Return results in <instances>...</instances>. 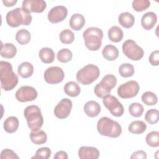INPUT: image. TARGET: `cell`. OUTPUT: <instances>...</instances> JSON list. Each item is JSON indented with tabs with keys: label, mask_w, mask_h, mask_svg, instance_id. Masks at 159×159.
Here are the masks:
<instances>
[{
	"label": "cell",
	"mask_w": 159,
	"mask_h": 159,
	"mask_svg": "<svg viewBox=\"0 0 159 159\" xmlns=\"http://www.w3.org/2000/svg\"><path fill=\"white\" fill-rule=\"evenodd\" d=\"M0 80L1 88L4 91H11L17 86L19 78L9 62L0 61Z\"/></svg>",
	"instance_id": "cell-1"
},
{
	"label": "cell",
	"mask_w": 159,
	"mask_h": 159,
	"mask_svg": "<svg viewBox=\"0 0 159 159\" xmlns=\"http://www.w3.org/2000/svg\"><path fill=\"white\" fill-rule=\"evenodd\" d=\"M97 130L100 135L112 138L118 137L122 133L120 125L107 117H102L98 121Z\"/></svg>",
	"instance_id": "cell-2"
},
{
	"label": "cell",
	"mask_w": 159,
	"mask_h": 159,
	"mask_svg": "<svg viewBox=\"0 0 159 159\" xmlns=\"http://www.w3.org/2000/svg\"><path fill=\"white\" fill-rule=\"evenodd\" d=\"M7 24L12 27H17L20 25H29L32 20L30 13L22 7H17L9 11L6 16Z\"/></svg>",
	"instance_id": "cell-3"
},
{
	"label": "cell",
	"mask_w": 159,
	"mask_h": 159,
	"mask_svg": "<svg viewBox=\"0 0 159 159\" xmlns=\"http://www.w3.org/2000/svg\"><path fill=\"white\" fill-rule=\"evenodd\" d=\"M24 116L29 128L32 131H38L42 127L43 118L40 109L37 106L31 105L26 107L24 111Z\"/></svg>",
	"instance_id": "cell-4"
},
{
	"label": "cell",
	"mask_w": 159,
	"mask_h": 159,
	"mask_svg": "<svg viewBox=\"0 0 159 159\" xmlns=\"http://www.w3.org/2000/svg\"><path fill=\"white\" fill-rule=\"evenodd\" d=\"M85 46L91 51H96L100 48L103 38L102 30L98 27L87 28L83 34Z\"/></svg>",
	"instance_id": "cell-5"
},
{
	"label": "cell",
	"mask_w": 159,
	"mask_h": 159,
	"mask_svg": "<svg viewBox=\"0 0 159 159\" xmlns=\"http://www.w3.org/2000/svg\"><path fill=\"white\" fill-rule=\"evenodd\" d=\"M99 75L100 70L96 65L88 64L77 72L76 80L82 84L88 85L96 80Z\"/></svg>",
	"instance_id": "cell-6"
},
{
	"label": "cell",
	"mask_w": 159,
	"mask_h": 159,
	"mask_svg": "<svg viewBox=\"0 0 159 159\" xmlns=\"http://www.w3.org/2000/svg\"><path fill=\"white\" fill-rule=\"evenodd\" d=\"M117 83V78L112 74L105 75L101 82L98 83L94 89L95 94L99 98L109 94L111 89L114 88Z\"/></svg>",
	"instance_id": "cell-7"
},
{
	"label": "cell",
	"mask_w": 159,
	"mask_h": 159,
	"mask_svg": "<svg viewBox=\"0 0 159 159\" xmlns=\"http://www.w3.org/2000/svg\"><path fill=\"white\" fill-rule=\"evenodd\" d=\"M122 48L124 54L134 61L140 60L144 55L143 50L132 39L125 40L122 44Z\"/></svg>",
	"instance_id": "cell-8"
},
{
	"label": "cell",
	"mask_w": 159,
	"mask_h": 159,
	"mask_svg": "<svg viewBox=\"0 0 159 159\" xmlns=\"http://www.w3.org/2000/svg\"><path fill=\"white\" fill-rule=\"evenodd\" d=\"M102 102L110 113L115 117H120L124 112V109L117 98L111 94H107L102 98Z\"/></svg>",
	"instance_id": "cell-9"
},
{
	"label": "cell",
	"mask_w": 159,
	"mask_h": 159,
	"mask_svg": "<svg viewBox=\"0 0 159 159\" xmlns=\"http://www.w3.org/2000/svg\"><path fill=\"white\" fill-rule=\"evenodd\" d=\"M140 89L139 83L134 80L129 81L120 85L117 88V94L122 99L132 98L137 96Z\"/></svg>",
	"instance_id": "cell-10"
},
{
	"label": "cell",
	"mask_w": 159,
	"mask_h": 159,
	"mask_svg": "<svg viewBox=\"0 0 159 159\" xmlns=\"http://www.w3.org/2000/svg\"><path fill=\"white\" fill-rule=\"evenodd\" d=\"M45 81L50 84H58L64 79L65 74L63 70L59 66L48 67L44 73Z\"/></svg>",
	"instance_id": "cell-11"
},
{
	"label": "cell",
	"mask_w": 159,
	"mask_h": 159,
	"mask_svg": "<svg viewBox=\"0 0 159 159\" xmlns=\"http://www.w3.org/2000/svg\"><path fill=\"white\" fill-rule=\"evenodd\" d=\"M15 94L16 99L21 102L34 101L38 96L37 90L30 86H21L17 90Z\"/></svg>",
	"instance_id": "cell-12"
},
{
	"label": "cell",
	"mask_w": 159,
	"mask_h": 159,
	"mask_svg": "<svg viewBox=\"0 0 159 159\" xmlns=\"http://www.w3.org/2000/svg\"><path fill=\"white\" fill-rule=\"evenodd\" d=\"M72 106L73 103L70 99L63 98L55 107L54 114L60 119H65L70 115Z\"/></svg>",
	"instance_id": "cell-13"
},
{
	"label": "cell",
	"mask_w": 159,
	"mask_h": 159,
	"mask_svg": "<svg viewBox=\"0 0 159 159\" xmlns=\"http://www.w3.org/2000/svg\"><path fill=\"white\" fill-rule=\"evenodd\" d=\"M68 10L64 6L53 7L48 13V19L52 24L63 21L67 16Z\"/></svg>",
	"instance_id": "cell-14"
},
{
	"label": "cell",
	"mask_w": 159,
	"mask_h": 159,
	"mask_svg": "<svg viewBox=\"0 0 159 159\" xmlns=\"http://www.w3.org/2000/svg\"><path fill=\"white\" fill-rule=\"evenodd\" d=\"M47 7V3L43 0H24L22 1V8L29 13L42 12Z\"/></svg>",
	"instance_id": "cell-15"
},
{
	"label": "cell",
	"mask_w": 159,
	"mask_h": 159,
	"mask_svg": "<svg viewBox=\"0 0 159 159\" xmlns=\"http://www.w3.org/2000/svg\"><path fill=\"white\" fill-rule=\"evenodd\" d=\"M100 153L94 147H81L78 150V157L81 159H98Z\"/></svg>",
	"instance_id": "cell-16"
},
{
	"label": "cell",
	"mask_w": 159,
	"mask_h": 159,
	"mask_svg": "<svg viewBox=\"0 0 159 159\" xmlns=\"http://www.w3.org/2000/svg\"><path fill=\"white\" fill-rule=\"evenodd\" d=\"M157 21V16L153 12H148L145 13L141 19V24L142 27L147 30H151Z\"/></svg>",
	"instance_id": "cell-17"
},
{
	"label": "cell",
	"mask_w": 159,
	"mask_h": 159,
	"mask_svg": "<svg viewBox=\"0 0 159 159\" xmlns=\"http://www.w3.org/2000/svg\"><path fill=\"white\" fill-rule=\"evenodd\" d=\"M84 111L88 116L94 117L100 113L101 106L96 101H89L84 106Z\"/></svg>",
	"instance_id": "cell-18"
},
{
	"label": "cell",
	"mask_w": 159,
	"mask_h": 159,
	"mask_svg": "<svg viewBox=\"0 0 159 159\" xmlns=\"http://www.w3.org/2000/svg\"><path fill=\"white\" fill-rule=\"evenodd\" d=\"M118 21L121 26L125 29H129L134 25L135 17L131 13L124 12L120 14L118 17Z\"/></svg>",
	"instance_id": "cell-19"
},
{
	"label": "cell",
	"mask_w": 159,
	"mask_h": 159,
	"mask_svg": "<svg viewBox=\"0 0 159 159\" xmlns=\"http://www.w3.org/2000/svg\"><path fill=\"white\" fill-rule=\"evenodd\" d=\"M70 26L71 28L76 31L81 30L85 24L84 17L81 14H74L71 16L70 19Z\"/></svg>",
	"instance_id": "cell-20"
},
{
	"label": "cell",
	"mask_w": 159,
	"mask_h": 159,
	"mask_svg": "<svg viewBox=\"0 0 159 159\" xmlns=\"http://www.w3.org/2000/svg\"><path fill=\"white\" fill-rule=\"evenodd\" d=\"M17 53V48L16 46L11 43H1V55L5 58H12L15 57Z\"/></svg>",
	"instance_id": "cell-21"
},
{
	"label": "cell",
	"mask_w": 159,
	"mask_h": 159,
	"mask_svg": "<svg viewBox=\"0 0 159 159\" xmlns=\"http://www.w3.org/2000/svg\"><path fill=\"white\" fill-rule=\"evenodd\" d=\"M103 57L109 61L115 60L119 56V50L114 45L109 44L104 47L102 51Z\"/></svg>",
	"instance_id": "cell-22"
},
{
	"label": "cell",
	"mask_w": 159,
	"mask_h": 159,
	"mask_svg": "<svg viewBox=\"0 0 159 159\" xmlns=\"http://www.w3.org/2000/svg\"><path fill=\"white\" fill-rule=\"evenodd\" d=\"M19 125V119L15 116L8 117L4 122V129L7 133H14L17 131Z\"/></svg>",
	"instance_id": "cell-23"
},
{
	"label": "cell",
	"mask_w": 159,
	"mask_h": 159,
	"mask_svg": "<svg viewBox=\"0 0 159 159\" xmlns=\"http://www.w3.org/2000/svg\"><path fill=\"white\" fill-rule=\"evenodd\" d=\"M39 56L41 61L44 63H51L55 60V53L53 50L48 47L41 48L39 53Z\"/></svg>",
	"instance_id": "cell-24"
},
{
	"label": "cell",
	"mask_w": 159,
	"mask_h": 159,
	"mask_svg": "<svg viewBox=\"0 0 159 159\" xmlns=\"http://www.w3.org/2000/svg\"><path fill=\"white\" fill-rule=\"evenodd\" d=\"M17 72L19 76L23 78H29L34 73V66L28 61L23 62L19 65Z\"/></svg>",
	"instance_id": "cell-25"
},
{
	"label": "cell",
	"mask_w": 159,
	"mask_h": 159,
	"mask_svg": "<svg viewBox=\"0 0 159 159\" xmlns=\"http://www.w3.org/2000/svg\"><path fill=\"white\" fill-rule=\"evenodd\" d=\"M64 91L70 97L78 96L81 92L80 85L75 81H69L64 86Z\"/></svg>",
	"instance_id": "cell-26"
},
{
	"label": "cell",
	"mask_w": 159,
	"mask_h": 159,
	"mask_svg": "<svg viewBox=\"0 0 159 159\" xmlns=\"http://www.w3.org/2000/svg\"><path fill=\"white\" fill-rule=\"evenodd\" d=\"M108 38L113 42H119L122 40L124 32L121 28L118 26H112L108 30Z\"/></svg>",
	"instance_id": "cell-27"
},
{
	"label": "cell",
	"mask_w": 159,
	"mask_h": 159,
	"mask_svg": "<svg viewBox=\"0 0 159 159\" xmlns=\"http://www.w3.org/2000/svg\"><path fill=\"white\" fill-rule=\"evenodd\" d=\"M30 139L31 141L36 145H42L47 140V135L43 130L32 131L30 133Z\"/></svg>",
	"instance_id": "cell-28"
},
{
	"label": "cell",
	"mask_w": 159,
	"mask_h": 159,
	"mask_svg": "<svg viewBox=\"0 0 159 159\" xmlns=\"http://www.w3.org/2000/svg\"><path fill=\"white\" fill-rule=\"evenodd\" d=\"M146 129H147V125L142 120L133 121L129 124L128 127L129 131L134 134H142L146 130Z\"/></svg>",
	"instance_id": "cell-29"
},
{
	"label": "cell",
	"mask_w": 159,
	"mask_h": 159,
	"mask_svg": "<svg viewBox=\"0 0 159 159\" xmlns=\"http://www.w3.org/2000/svg\"><path fill=\"white\" fill-rule=\"evenodd\" d=\"M16 39L17 42L20 45H25L28 43L31 39V35L29 31L25 29L19 30L16 35Z\"/></svg>",
	"instance_id": "cell-30"
},
{
	"label": "cell",
	"mask_w": 159,
	"mask_h": 159,
	"mask_svg": "<svg viewBox=\"0 0 159 159\" xmlns=\"http://www.w3.org/2000/svg\"><path fill=\"white\" fill-rule=\"evenodd\" d=\"M60 40L61 43L65 44L71 43L75 40L74 33L70 29H66L63 30L59 35Z\"/></svg>",
	"instance_id": "cell-31"
},
{
	"label": "cell",
	"mask_w": 159,
	"mask_h": 159,
	"mask_svg": "<svg viewBox=\"0 0 159 159\" xmlns=\"http://www.w3.org/2000/svg\"><path fill=\"white\" fill-rule=\"evenodd\" d=\"M119 72L122 77H130L134 74V67L130 63H123L119 66Z\"/></svg>",
	"instance_id": "cell-32"
},
{
	"label": "cell",
	"mask_w": 159,
	"mask_h": 159,
	"mask_svg": "<svg viewBox=\"0 0 159 159\" xmlns=\"http://www.w3.org/2000/svg\"><path fill=\"white\" fill-rule=\"evenodd\" d=\"M142 101L147 106L155 105L158 102L157 95L152 91H146L142 95Z\"/></svg>",
	"instance_id": "cell-33"
},
{
	"label": "cell",
	"mask_w": 159,
	"mask_h": 159,
	"mask_svg": "<svg viewBox=\"0 0 159 159\" xmlns=\"http://www.w3.org/2000/svg\"><path fill=\"white\" fill-rule=\"evenodd\" d=\"M145 140L149 146L158 147L159 146V132L158 131L150 132L147 135Z\"/></svg>",
	"instance_id": "cell-34"
},
{
	"label": "cell",
	"mask_w": 159,
	"mask_h": 159,
	"mask_svg": "<svg viewBox=\"0 0 159 159\" xmlns=\"http://www.w3.org/2000/svg\"><path fill=\"white\" fill-rule=\"evenodd\" d=\"M73 57V53L68 48H62L60 50L57 54V58L58 60L61 63H67L70 61Z\"/></svg>",
	"instance_id": "cell-35"
},
{
	"label": "cell",
	"mask_w": 159,
	"mask_h": 159,
	"mask_svg": "<svg viewBox=\"0 0 159 159\" xmlns=\"http://www.w3.org/2000/svg\"><path fill=\"white\" fill-rule=\"evenodd\" d=\"M144 109L143 106L138 102H133L129 107V112L130 114L135 117H140L143 112Z\"/></svg>",
	"instance_id": "cell-36"
},
{
	"label": "cell",
	"mask_w": 159,
	"mask_h": 159,
	"mask_svg": "<svg viewBox=\"0 0 159 159\" xmlns=\"http://www.w3.org/2000/svg\"><path fill=\"white\" fill-rule=\"evenodd\" d=\"M158 111L156 109H149L145 114V119L150 124H156L158 120Z\"/></svg>",
	"instance_id": "cell-37"
},
{
	"label": "cell",
	"mask_w": 159,
	"mask_h": 159,
	"mask_svg": "<svg viewBox=\"0 0 159 159\" xmlns=\"http://www.w3.org/2000/svg\"><path fill=\"white\" fill-rule=\"evenodd\" d=\"M150 2L148 0H134L132 2L133 9L137 12H142L150 7Z\"/></svg>",
	"instance_id": "cell-38"
},
{
	"label": "cell",
	"mask_w": 159,
	"mask_h": 159,
	"mask_svg": "<svg viewBox=\"0 0 159 159\" xmlns=\"http://www.w3.org/2000/svg\"><path fill=\"white\" fill-rule=\"evenodd\" d=\"M52 154L51 150L48 147H42L38 148L35 152V155L32 158H42L48 159L50 157Z\"/></svg>",
	"instance_id": "cell-39"
},
{
	"label": "cell",
	"mask_w": 159,
	"mask_h": 159,
	"mask_svg": "<svg viewBox=\"0 0 159 159\" xmlns=\"http://www.w3.org/2000/svg\"><path fill=\"white\" fill-rule=\"evenodd\" d=\"M0 158L1 159H18L19 157L13 150L6 148L2 150Z\"/></svg>",
	"instance_id": "cell-40"
},
{
	"label": "cell",
	"mask_w": 159,
	"mask_h": 159,
	"mask_svg": "<svg viewBox=\"0 0 159 159\" xmlns=\"http://www.w3.org/2000/svg\"><path fill=\"white\" fill-rule=\"evenodd\" d=\"M148 60L152 66H158L159 64V51L155 50L152 52L150 55Z\"/></svg>",
	"instance_id": "cell-41"
},
{
	"label": "cell",
	"mask_w": 159,
	"mask_h": 159,
	"mask_svg": "<svg viewBox=\"0 0 159 159\" xmlns=\"http://www.w3.org/2000/svg\"><path fill=\"white\" fill-rule=\"evenodd\" d=\"M147 153L143 151V150H138L136 151L135 152H134L131 157L130 158L131 159H134V158H143V159H145L147 158Z\"/></svg>",
	"instance_id": "cell-42"
},
{
	"label": "cell",
	"mask_w": 159,
	"mask_h": 159,
	"mask_svg": "<svg viewBox=\"0 0 159 159\" xmlns=\"http://www.w3.org/2000/svg\"><path fill=\"white\" fill-rule=\"evenodd\" d=\"M68 157V155L66 153V152H65V151H58L57 152L55 155H54L53 158L54 159H67Z\"/></svg>",
	"instance_id": "cell-43"
},
{
	"label": "cell",
	"mask_w": 159,
	"mask_h": 159,
	"mask_svg": "<svg viewBox=\"0 0 159 159\" xmlns=\"http://www.w3.org/2000/svg\"><path fill=\"white\" fill-rule=\"evenodd\" d=\"M17 2V0H2V3L6 7H12L14 5H15V4H16Z\"/></svg>",
	"instance_id": "cell-44"
}]
</instances>
